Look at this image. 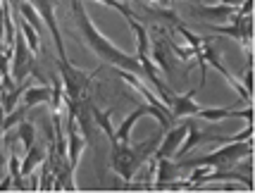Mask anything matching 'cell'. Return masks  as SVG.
<instances>
[{
	"instance_id": "13",
	"label": "cell",
	"mask_w": 255,
	"mask_h": 193,
	"mask_svg": "<svg viewBox=\"0 0 255 193\" xmlns=\"http://www.w3.org/2000/svg\"><path fill=\"white\" fill-rule=\"evenodd\" d=\"M189 131H191V134H186V136H184V143L177 148V153H174V158H172V160H184L186 155H189L191 148H196L200 143L203 134H200V129L193 124V122H189Z\"/></svg>"
},
{
	"instance_id": "8",
	"label": "cell",
	"mask_w": 255,
	"mask_h": 193,
	"mask_svg": "<svg viewBox=\"0 0 255 193\" xmlns=\"http://www.w3.org/2000/svg\"><path fill=\"white\" fill-rule=\"evenodd\" d=\"M193 14L198 17V19H210L212 24L215 22H232V17L236 14V7L232 5H198V7H193Z\"/></svg>"
},
{
	"instance_id": "19",
	"label": "cell",
	"mask_w": 255,
	"mask_h": 193,
	"mask_svg": "<svg viewBox=\"0 0 255 193\" xmlns=\"http://www.w3.org/2000/svg\"><path fill=\"white\" fill-rule=\"evenodd\" d=\"M220 2H222V5H232V7H239V5H241L244 0H220Z\"/></svg>"
},
{
	"instance_id": "3",
	"label": "cell",
	"mask_w": 255,
	"mask_h": 193,
	"mask_svg": "<svg viewBox=\"0 0 255 193\" xmlns=\"http://www.w3.org/2000/svg\"><path fill=\"white\" fill-rule=\"evenodd\" d=\"M251 141L222 143V148L210 153V155H200V158H191V160H177V165H179V170H193V167H203V165L205 167H229V165L239 162V160L251 158V153H253V143Z\"/></svg>"
},
{
	"instance_id": "6",
	"label": "cell",
	"mask_w": 255,
	"mask_h": 193,
	"mask_svg": "<svg viewBox=\"0 0 255 193\" xmlns=\"http://www.w3.org/2000/svg\"><path fill=\"white\" fill-rule=\"evenodd\" d=\"M120 77H122V79L131 86L133 91H138V96H141L148 105H153L155 110H160V112H165L167 117H169V107L160 100V96L155 93V89H153V86H150L143 77H138V74H133V72H124V69H120Z\"/></svg>"
},
{
	"instance_id": "12",
	"label": "cell",
	"mask_w": 255,
	"mask_h": 193,
	"mask_svg": "<svg viewBox=\"0 0 255 193\" xmlns=\"http://www.w3.org/2000/svg\"><path fill=\"white\" fill-rule=\"evenodd\" d=\"M45 155H48V153H45V150H41V148H36V146H31L29 150H26V158H24L22 167H19L22 179H24V177H31L33 172H36V167H38V165H43Z\"/></svg>"
},
{
	"instance_id": "9",
	"label": "cell",
	"mask_w": 255,
	"mask_h": 193,
	"mask_svg": "<svg viewBox=\"0 0 255 193\" xmlns=\"http://www.w3.org/2000/svg\"><path fill=\"white\" fill-rule=\"evenodd\" d=\"M193 96H196V91L186 93V96H174V100L169 105V122H174L179 117H189V114L196 117V112L200 110V105L193 100Z\"/></svg>"
},
{
	"instance_id": "2",
	"label": "cell",
	"mask_w": 255,
	"mask_h": 193,
	"mask_svg": "<svg viewBox=\"0 0 255 193\" xmlns=\"http://www.w3.org/2000/svg\"><path fill=\"white\" fill-rule=\"evenodd\" d=\"M160 138L162 136L155 134L153 138H145L141 143H131V141L129 143H120V141H115L112 143V153H110V165H112V170H115V174H120L124 182L129 184L133 179V174L141 170V165L153 158Z\"/></svg>"
},
{
	"instance_id": "11",
	"label": "cell",
	"mask_w": 255,
	"mask_h": 193,
	"mask_svg": "<svg viewBox=\"0 0 255 193\" xmlns=\"http://www.w3.org/2000/svg\"><path fill=\"white\" fill-rule=\"evenodd\" d=\"M50 98H53V86H26L22 93V100H24V107H36V105H50Z\"/></svg>"
},
{
	"instance_id": "14",
	"label": "cell",
	"mask_w": 255,
	"mask_h": 193,
	"mask_svg": "<svg viewBox=\"0 0 255 193\" xmlns=\"http://www.w3.org/2000/svg\"><path fill=\"white\" fill-rule=\"evenodd\" d=\"M14 24L22 29L24 38H26V46L31 48V53H38V50H41V34H38V31H36V29H33V26L26 22L24 17H19V14L14 17Z\"/></svg>"
},
{
	"instance_id": "18",
	"label": "cell",
	"mask_w": 255,
	"mask_h": 193,
	"mask_svg": "<svg viewBox=\"0 0 255 193\" xmlns=\"http://www.w3.org/2000/svg\"><path fill=\"white\" fill-rule=\"evenodd\" d=\"M12 184H14V179H12V174L7 172V177H5V179L0 182V191H7V189H10Z\"/></svg>"
},
{
	"instance_id": "17",
	"label": "cell",
	"mask_w": 255,
	"mask_h": 193,
	"mask_svg": "<svg viewBox=\"0 0 255 193\" xmlns=\"http://www.w3.org/2000/svg\"><path fill=\"white\" fill-rule=\"evenodd\" d=\"M153 57H155V62L160 65V69H162L165 74L172 72L169 65H167V43L165 41H153Z\"/></svg>"
},
{
	"instance_id": "10",
	"label": "cell",
	"mask_w": 255,
	"mask_h": 193,
	"mask_svg": "<svg viewBox=\"0 0 255 193\" xmlns=\"http://www.w3.org/2000/svg\"><path fill=\"white\" fill-rule=\"evenodd\" d=\"M181 174L177 160L172 158H160L155 160V186L162 189V186H169L172 182H177V177Z\"/></svg>"
},
{
	"instance_id": "5",
	"label": "cell",
	"mask_w": 255,
	"mask_h": 193,
	"mask_svg": "<svg viewBox=\"0 0 255 193\" xmlns=\"http://www.w3.org/2000/svg\"><path fill=\"white\" fill-rule=\"evenodd\" d=\"M33 2V7L38 10L43 24L48 26V31L53 36V43L57 48V62H69L67 60V50H65V41H62V34L57 29V22H55V0H29Z\"/></svg>"
},
{
	"instance_id": "15",
	"label": "cell",
	"mask_w": 255,
	"mask_h": 193,
	"mask_svg": "<svg viewBox=\"0 0 255 193\" xmlns=\"http://www.w3.org/2000/svg\"><path fill=\"white\" fill-rule=\"evenodd\" d=\"M196 117L200 119H208V122H222L232 117V107H200Z\"/></svg>"
},
{
	"instance_id": "16",
	"label": "cell",
	"mask_w": 255,
	"mask_h": 193,
	"mask_svg": "<svg viewBox=\"0 0 255 193\" xmlns=\"http://www.w3.org/2000/svg\"><path fill=\"white\" fill-rule=\"evenodd\" d=\"M17 138L22 141L24 153H26V150L36 143V129H33L31 122H24V119H22V122L17 124Z\"/></svg>"
},
{
	"instance_id": "20",
	"label": "cell",
	"mask_w": 255,
	"mask_h": 193,
	"mask_svg": "<svg viewBox=\"0 0 255 193\" xmlns=\"http://www.w3.org/2000/svg\"><path fill=\"white\" fill-rule=\"evenodd\" d=\"M124 2H129V0H124Z\"/></svg>"
},
{
	"instance_id": "7",
	"label": "cell",
	"mask_w": 255,
	"mask_h": 193,
	"mask_svg": "<svg viewBox=\"0 0 255 193\" xmlns=\"http://www.w3.org/2000/svg\"><path fill=\"white\" fill-rule=\"evenodd\" d=\"M167 134L162 138H160V143H157L155 153H153V158L150 160H160V158H174V153H177V148L181 146V141H184V136L189 134V122H184V124L179 126H169V129H165Z\"/></svg>"
},
{
	"instance_id": "4",
	"label": "cell",
	"mask_w": 255,
	"mask_h": 193,
	"mask_svg": "<svg viewBox=\"0 0 255 193\" xmlns=\"http://www.w3.org/2000/svg\"><path fill=\"white\" fill-rule=\"evenodd\" d=\"M33 55L31 48L26 46V38H24L22 29L17 26V34H14V53H12V79L14 84H22L29 79V72L33 69Z\"/></svg>"
},
{
	"instance_id": "1",
	"label": "cell",
	"mask_w": 255,
	"mask_h": 193,
	"mask_svg": "<svg viewBox=\"0 0 255 193\" xmlns=\"http://www.w3.org/2000/svg\"><path fill=\"white\" fill-rule=\"evenodd\" d=\"M72 12H74V19H77L79 31H81V36H84L86 46L96 53V57L105 60L108 65H112V67L124 69V72H133V74H138V77H143L145 79V72H143V67H141V62H138L133 55L120 50L117 46H112L110 41L96 29V24L91 22L89 12H86V7H84V0H72Z\"/></svg>"
}]
</instances>
